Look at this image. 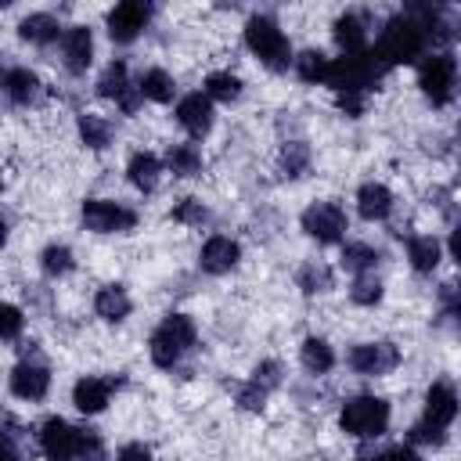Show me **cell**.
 Wrapping results in <instances>:
<instances>
[{"instance_id": "1", "label": "cell", "mask_w": 461, "mask_h": 461, "mask_svg": "<svg viewBox=\"0 0 461 461\" xmlns=\"http://www.w3.org/2000/svg\"><path fill=\"white\" fill-rule=\"evenodd\" d=\"M425 47V32L418 29V22L411 18H393L385 22L378 43H375V54H378V65H407L421 54Z\"/></svg>"}, {"instance_id": "2", "label": "cell", "mask_w": 461, "mask_h": 461, "mask_svg": "<svg viewBox=\"0 0 461 461\" xmlns=\"http://www.w3.org/2000/svg\"><path fill=\"white\" fill-rule=\"evenodd\" d=\"M245 43H249V50H252L263 65H270V68H288L292 47H288V36L277 29L274 18H263V14L249 18V25H245Z\"/></svg>"}, {"instance_id": "3", "label": "cell", "mask_w": 461, "mask_h": 461, "mask_svg": "<svg viewBox=\"0 0 461 461\" xmlns=\"http://www.w3.org/2000/svg\"><path fill=\"white\" fill-rule=\"evenodd\" d=\"M342 429L349 436H360V439H375L385 432L389 425V403L382 396H353L342 403V414H339Z\"/></svg>"}, {"instance_id": "4", "label": "cell", "mask_w": 461, "mask_h": 461, "mask_svg": "<svg viewBox=\"0 0 461 461\" xmlns=\"http://www.w3.org/2000/svg\"><path fill=\"white\" fill-rule=\"evenodd\" d=\"M382 65L375 61V54H342L339 61L328 65V79L335 86V94H364L367 86H375Z\"/></svg>"}, {"instance_id": "5", "label": "cell", "mask_w": 461, "mask_h": 461, "mask_svg": "<svg viewBox=\"0 0 461 461\" xmlns=\"http://www.w3.org/2000/svg\"><path fill=\"white\" fill-rule=\"evenodd\" d=\"M187 346H194V321L187 313H169L151 335V360L158 367H173Z\"/></svg>"}, {"instance_id": "6", "label": "cell", "mask_w": 461, "mask_h": 461, "mask_svg": "<svg viewBox=\"0 0 461 461\" xmlns=\"http://www.w3.org/2000/svg\"><path fill=\"white\" fill-rule=\"evenodd\" d=\"M454 79H457V65L454 58L443 50V54H429L421 65H418V86L432 97V104H447L450 94H454Z\"/></svg>"}, {"instance_id": "7", "label": "cell", "mask_w": 461, "mask_h": 461, "mask_svg": "<svg viewBox=\"0 0 461 461\" xmlns=\"http://www.w3.org/2000/svg\"><path fill=\"white\" fill-rule=\"evenodd\" d=\"M83 223L97 234H115V230H130L137 223L133 209L119 205V202H108V198H86L83 202Z\"/></svg>"}, {"instance_id": "8", "label": "cell", "mask_w": 461, "mask_h": 461, "mask_svg": "<svg viewBox=\"0 0 461 461\" xmlns=\"http://www.w3.org/2000/svg\"><path fill=\"white\" fill-rule=\"evenodd\" d=\"M303 230L321 241V245H331L342 238L346 230V212L335 205V202H313L306 212H303Z\"/></svg>"}, {"instance_id": "9", "label": "cell", "mask_w": 461, "mask_h": 461, "mask_svg": "<svg viewBox=\"0 0 461 461\" xmlns=\"http://www.w3.org/2000/svg\"><path fill=\"white\" fill-rule=\"evenodd\" d=\"M40 447L50 461H72L79 454V429H72L61 418H50L40 429Z\"/></svg>"}, {"instance_id": "10", "label": "cell", "mask_w": 461, "mask_h": 461, "mask_svg": "<svg viewBox=\"0 0 461 461\" xmlns=\"http://www.w3.org/2000/svg\"><path fill=\"white\" fill-rule=\"evenodd\" d=\"M148 14H151V7H148V4H140V0L115 4V7L108 11V32H112V40H119V43L137 40V36H140V29L148 25Z\"/></svg>"}, {"instance_id": "11", "label": "cell", "mask_w": 461, "mask_h": 461, "mask_svg": "<svg viewBox=\"0 0 461 461\" xmlns=\"http://www.w3.org/2000/svg\"><path fill=\"white\" fill-rule=\"evenodd\" d=\"M400 364V353L393 342H364V346H353L349 353V367L357 375H385Z\"/></svg>"}, {"instance_id": "12", "label": "cell", "mask_w": 461, "mask_h": 461, "mask_svg": "<svg viewBox=\"0 0 461 461\" xmlns=\"http://www.w3.org/2000/svg\"><path fill=\"white\" fill-rule=\"evenodd\" d=\"M50 389V375L43 364H32V360H22L14 371H11V393L18 400H43Z\"/></svg>"}, {"instance_id": "13", "label": "cell", "mask_w": 461, "mask_h": 461, "mask_svg": "<svg viewBox=\"0 0 461 461\" xmlns=\"http://www.w3.org/2000/svg\"><path fill=\"white\" fill-rule=\"evenodd\" d=\"M176 122H180L191 137L209 133V126H212V104H209V97H205V94H184V97L176 101Z\"/></svg>"}, {"instance_id": "14", "label": "cell", "mask_w": 461, "mask_h": 461, "mask_svg": "<svg viewBox=\"0 0 461 461\" xmlns=\"http://www.w3.org/2000/svg\"><path fill=\"white\" fill-rule=\"evenodd\" d=\"M238 259H241L238 241H230V238H223V234H212V238L202 245V256H198L202 270H209V274H227V270L238 267Z\"/></svg>"}, {"instance_id": "15", "label": "cell", "mask_w": 461, "mask_h": 461, "mask_svg": "<svg viewBox=\"0 0 461 461\" xmlns=\"http://www.w3.org/2000/svg\"><path fill=\"white\" fill-rule=\"evenodd\" d=\"M454 418H457V393H454V385L436 382L425 393V421L436 425V429H447Z\"/></svg>"}, {"instance_id": "16", "label": "cell", "mask_w": 461, "mask_h": 461, "mask_svg": "<svg viewBox=\"0 0 461 461\" xmlns=\"http://www.w3.org/2000/svg\"><path fill=\"white\" fill-rule=\"evenodd\" d=\"M108 396H112V382H104V378H79L76 385H72V403L83 411V414H97V411H104L108 407Z\"/></svg>"}, {"instance_id": "17", "label": "cell", "mask_w": 461, "mask_h": 461, "mask_svg": "<svg viewBox=\"0 0 461 461\" xmlns=\"http://www.w3.org/2000/svg\"><path fill=\"white\" fill-rule=\"evenodd\" d=\"M61 47H65V65H68L72 72H83V68L90 65V58H94V36H90L86 25H72V29H65Z\"/></svg>"}, {"instance_id": "18", "label": "cell", "mask_w": 461, "mask_h": 461, "mask_svg": "<svg viewBox=\"0 0 461 461\" xmlns=\"http://www.w3.org/2000/svg\"><path fill=\"white\" fill-rule=\"evenodd\" d=\"M357 209H360L364 220H385L389 209H393V191L385 184H375L371 180V184H364L357 191Z\"/></svg>"}, {"instance_id": "19", "label": "cell", "mask_w": 461, "mask_h": 461, "mask_svg": "<svg viewBox=\"0 0 461 461\" xmlns=\"http://www.w3.org/2000/svg\"><path fill=\"white\" fill-rule=\"evenodd\" d=\"M0 86H4V94H7L14 104H29V101H36V94H40V79H36V72H29V68H7V72L0 76Z\"/></svg>"}, {"instance_id": "20", "label": "cell", "mask_w": 461, "mask_h": 461, "mask_svg": "<svg viewBox=\"0 0 461 461\" xmlns=\"http://www.w3.org/2000/svg\"><path fill=\"white\" fill-rule=\"evenodd\" d=\"M158 173H162V162L151 155V151H137L126 166V176L137 191H155L158 187Z\"/></svg>"}, {"instance_id": "21", "label": "cell", "mask_w": 461, "mask_h": 461, "mask_svg": "<svg viewBox=\"0 0 461 461\" xmlns=\"http://www.w3.org/2000/svg\"><path fill=\"white\" fill-rule=\"evenodd\" d=\"M94 310H97V317L101 321H122L126 313H130V295H126V288L122 285H104L101 292H97V299H94Z\"/></svg>"}, {"instance_id": "22", "label": "cell", "mask_w": 461, "mask_h": 461, "mask_svg": "<svg viewBox=\"0 0 461 461\" xmlns=\"http://www.w3.org/2000/svg\"><path fill=\"white\" fill-rule=\"evenodd\" d=\"M335 40H339V47L346 50V54H360L364 50V40H367V32H364V22H360V14H339L335 18Z\"/></svg>"}, {"instance_id": "23", "label": "cell", "mask_w": 461, "mask_h": 461, "mask_svg": "<svg viewBox=\"0 0 461 461\" xmlns=\"http://www.w3.org/2000/svg\"><path fill=\"white\" fill-rule=\"evenodd\" d=\"M439 256H443V252H439V241L429 238V234H418V238L407 241V259H411V267L421 270V274L436 270V267H439Z\"/></svg>"}, {"instance_id": "24", "label": "cell", "mask_w": 461, "mask_h": 461, "mask_svg": "<svg viewBox=\"0 0 461 461\" xmlns=\"http://www.w3.org/2000/svg\"><path fill=\"white\" fill-rule=\"evenodd\" d=\"M58 18L54 14H29V18H22V25H18V36L22 40H29V43H50V40H58Z\"/></svg>"}, {"instance_id": "25", "label": "cell", "mask_w": 461, "mask_h": 461, "mask_svg": "<svg viewBox=\"0 0 461 461\" xmlns=\"http://www.w3.org/2000/svg\"><path fill=\"white\" fill-rule=\"evenodd\" d=\"M140 97H148V101H158V104H166V101H173V76L169 72H162V68H148L144 76H140Z\"/></svg>"}, {"instance_id": "26", "label": "cell", "mask_w": 461, "mask_h": 461, "mask_svg": "<svg viewBox=\"0 0 461 461\" xmlns=\"http://www.w3.org/2000/svg\"><path fill=\"white\" fill-rule=\"evenodd\" d=\"M299 357H303V367L313 371V375H324V371L335 367V353H331V346L324 339H306L303 349H299Z\"/></svg>"}, {"instance_id": "27", "label": "cell", "mask_w": 461, "mask_h": 461, "mask_svg": "<svg viewBox=\"0 0 461 461\" xmlns=\"http://www.w3.org/2000/svg\"><path fill=\"white\" fill-rule=\"evenodd\" d=\"M166 162H169V169L176 176H194L202 169V151L194 144H173L169 155H166Z\"/></svg>"}, {"instance_id": "28", "label": "cell", "mask_w": 461, "mask_h": 461, "mask_svg": "<svg viewBox=\"0 0 461 461\" xmlns=\"http://www.w3.org/2000/svg\"><path fill=\"white\" fill-rule=\"evenodd\" d=\"M79 137H83L86 148L101 151V148H108V140H112V126H108V119H101V115H79Z\"/></svg>"}, {"instance_id": "29", "label": "cell", "mask_w": 461, "mask_h": 461, "mask_svg": "<svg viewBox=\"0 0 461 461\" xmlns=\"http://www.w3.org/2000/svg\"><path fill=\"white\" fill-rule=\"evenodd\" d=\"M328 58L321 54V50H303L299 58H295V72H299V79L303 83H324L328 79Z\"/></svg>"}, {"instance_id": "30", "label": "cell", "mask_w": 461, "mask_h": 461, "mask_svg": "<svg viewBox=\"0 0 461 461\" xmlns=\"http://www.w3.org/2000/svg\"><path fill=\"white\" fill-rule=\"evenodd\" d=\"M126 90H130V83H126V65H122V61H112V65L101 72V79H97V94L119 101Z\"/></svg>"}, {"instance_id": "31", "label": "cell", "mask_w": 461, "mask_h": 461, "mask_svg": "<svg viewBox=\"0 0 461 461\" xmlns=\"http://www.w3.org/2000/svg\"><path fill=\"white\" fill-rule=\"evenodd\" d=\"M241 94V79L230 76V72H212L205 79V97H216V101H234Z\"/></svg>"}, {"instance_id": "32", "label": "cell", "mask_w": 461, "mask_h": 461, "mask_svg": "<svg viewBox=\"0 0 461 461\" xmlns=\"http://www.w3.org/2000/svg\"><path fill=\"white\" fill-rule=\"evenodd\" d=\"M306 166H310V151H306V144H303V140L285 144V151H281V169H285V176H303Z\"/></svg>"}, {"instance_id": "33", "label": "cell", "mask_w": 461, "mask_h": 461, "mask_svg": "<svg viewBox=\"0 0 461 461\" xmlns=\"http://www.w3.org/2000/svg\"><path fill=\"white\" fill-rule=\"evenodd\" d=\"M375 263H378V252H375L371 245L353 241V245H346V249H342V267H349V270H357V274L371 270Z\"/></svg>"}, {"instance_id": "34", "label": "cell", "mask_w": 461, "mask_h": 461, "mask_svg": "<svg viewBox=\"0 0 461 461\" xmlns=\"http://www.w3.org/2000/svg\"><path fill=\"white\" fill-rule=\"evenodd\" d=\"M349 295H353V303H360V306H375V303L382 299V281L371 277V274H357Z\"/></svg>"}, {"instance_id": "35", "label": "cell", "mask_w": 461, "mask_h": 461, "mask_svg": "<svg viewBox=\"0 0 461 461\" xmlns=\"http://www.w3.org/2000/svg\"><path fill=\"white\" fill-rule=\"evenodd\" d=\"M40 263H43L47 274H68L72 270V249L68 245H47Z\"/></svg>"}, {"instance_id": "36", "label": "cell", "mask_w": 461, "mask_h": 461, "mask_svg": "<svg viewBox=\"0 0 461 461\" xmlns=\"http://www.w3.org/2000/svg\"><path fill=\"white\" fill-rule=\"evenodd\" d=\"M299 285H303V292H324V288H331V270L321 263H306L299 270Z\"/></svg>"}, {"instance_id": "37", "label": "cell", "mask_w": 461, "mask_h": 461, "mask_svg": "<svg viewBox=\"0 0 461 461\" xmlns=\"http://www.w3.org/2000/svg\"><path fill=\"white\" fill-rule=\"evenodd\" d=\"M22 331V310L11 303H0V339H14Z\"/></svg>"}, {"instance_id": "38", "label": "cell", "mask_w": 461, "mask_h": 461, "mask_svg": "<svg viewBox=\"0 0 461 461\" xmlns=\"http://www.w3.org/2000/svg\"><path fill=\"white\" fill-rule=\"evenodd\" d=\"M173 220H180V223H202V220H205V205H202L198 198H184V202L173 209Z\"/></svg>"}, {"instance_id": "39", "label": "cell", "mask_w": 461, "mask_h": 461, "mask_svg": "<svg viewBox=\"0 0 461 461\" xmlns=\"http://www.w3.org/2000/svg\"><path fill=\"white\" fill-rule=\"evenodd\" d=\"M252 382L259 385V389H274L277 382H281V364H274V360H267V364H259L256 371H252Z\"/></svg>"}, {"instance_id": "40", "label": "cell", "mask_w": 461, "mask_h": 461, "mask_svg": "<svg viewBox=\"0 0 461 461\" xmlns=\"http://www.w3.org/2000/svg\"><path fill=\"white\" fill-rule=\"evenodd\" d=\"M76 457H83V461H101V457H104V447H101V439H97L90 429H86V432L79 429V454H76Z\"/></svg>"}, {"instance_id": "41", "label": "cell", "mask_w": 461, "mask_h": 461, "mask_svg": "<svg viewBox=\"0 0 461 461\" xmlns=\"http://www.w3.org/2000/svg\"><path fill=\"white\" fill-rule=\"evenodd\" d=\"M263 400H267V389H259L256 382H249V385L238 393V403H241L245 411H259V407H263Z\"/></svg>"}, {"instance_id": "42", "label": "cell", "mask_w": 461, "mask_h": 461, "mask_svg": "<svg viewBox=\"0 0 461 461\" xmlns=\"http://www.w3.org/2000/svg\"><path fill=\"white\" fill-rule=\"evenodd\" d=\"M411 432H414V439H421V443H432V447H439V443L447 439V436H443V429H436V425H429V421L414 425Z\"/></svg>"}, {"instance_id": "43", "label": "cell", "mask_w": 461, "mask_h": 461, "mask_svg": "<svg viewBox=\"0 0 461 461\" xmlns=\"http://www.w3.org/2000/svg\"><path fill=\"white\" fill-rule=\"evenodd\" d=\"M378 461H421L418 454H414V447H407V443H396V447H389Z\"/></svg>"}, {"instance_id": "44", "label": "cell", "mask_w": 461, "mask_h": 461, "mask_svg": "<svg viewBox=\"0 0 461 461\" xmlns=\"http://www.w3.org/2000/svg\"><path fill=\"white\" fill-rule=\"evenodd\" d=\"M115 461H151V454H148V447H140V443H126V447L115 454Z\"/></svg>"}, {"instance_id": "45", "label": "cell", "mask_w": 461, "mask_h": 461, "mask_svg": "<svg viewBox=\"0 0 461 461\" xmlns=\"http://www.w3.org/2000/svg\"><path fill=\"white\" fill-rule=\"evenodd\" d=\"M339 108L346 115H360L364 112V94H339Z\"/></svg>"}, {"instance_id": "46", "label": "cell", "mask_w": 461, "mask_h": 461, "mask_svg": "<svg viewBox=\"0 0 461 461\" xmlns=\"http://www.w3.org/2000/svg\"><path fill=\"white\" fill-rule=\"evenodd\" d=\"M0 461H22V454H18L14 439H11V432H0Z\"/></svg>"}, {"instance_id": "47", "label": "cell", "mask_w": 461, "mask_h": 461, "mask_svg": "<svg viewBox=\"0 0 461 461\" xmlns=\"http://www.w3.org/2000/svg\"><path fill=\"white\" fill-rule=\"evenodd\" d=\"M4 241H7V223L0 220V245H4Z\"/></svg>"}, {"instance_id": "48", "label": "cell", "mask_w": 461, "mask_h": 461, "mask_svg": "<svg viewBox=\"0 0 461 461\" xmlns=\"http://www.w3.org/2000/svg\"><path fill=\"white\" fill-rule=\"evenodd\" d=\"M0 187H4V180H0Z\"/></svg>"}]
</instances>
